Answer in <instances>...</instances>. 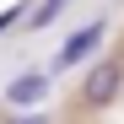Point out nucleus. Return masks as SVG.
I'll list each match as a JSON object with an SVG mask.
<instances>
[{"instance_id":"nucleus-4","label":"nucleus","mask_w":124,"mask_h":124,"mask_svg":"<svg viewBox=\"0 0 124 124\" xmlns=\"http://www.w3.org/2000/svg\"><path fill=\"white\" fill-rule=\"evenodd\" d=\"M11 124H49L43 113H22V119H11Z\"/></svg>"},{"instance_id":"nucleus-2","label":"nucleus","mask_w":124,"mask_h":124,"mask_svg":"<svg viewBox=\"0 0 124 124\" xmlns=\"http://www.w3.org/2000/svg\"><path fill=\"white\" fill-rule=\"evenodd\" d=\"M43 97H49V76L43 70H22L6 86V102H11V108H32V102H43Z\"/></svg>"},{"instance_id":"nucleus-1","label":"nucleus","mask_w":124,"mask_h":124,"mask_svg":"<svg viewBox=\"0 0 124 124\" xmlns=\"http://www.w3.org/2000/svg\"><path fill=\"white\" fill-rule=\"evenodd\" d=\"M119 86H124V65L119 59H97L86 70V81H81V102H86V108H108L119 97Z\"/></svg>"},{"instance_id":"nucleus-3","label":"nucleus","mask_w":124,"mask_h":124,"mask_svg":"<svg viewBox=\"0 0 124 124\" xmlns=\"http://www.w3.org/2000/svg\"><path fill=\"white\" fill-rule=\"evenodd\" d=\"M102 38H108V22H86L81 32H70L65 38V49H59V65H81V59H86Z\"/></svg>"}]
</instances>
